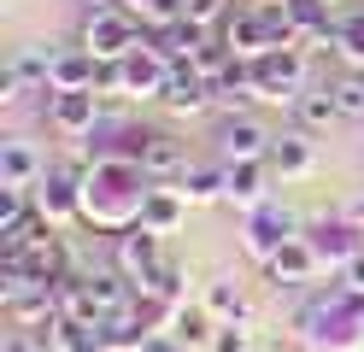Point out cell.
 Returning <instances> with one entry per match:
<instances>
[{"label": "cell", "mask_w": 364, "mask_h": 352, "mask_svg": "<svg viewBox=\"0 0 364 352\" xmlns=\"http://www.w3.org/2000/svg\"><path fill=\"white\" fill-rule=\"evenodd\" d=\"M82 47L100 65L129 59L135 47H141V23H135V12H124V6H95V12L82 18Z\"/></svg>", "instance_id": "1"}, {"label": "cell", "mask_w": 364, "mask_h": 352, "mask_svg": "<svg viewBox=\"0 0 364 352\" xmlns=\"http://www.w3.org/2000/svg\"><path fill=\"white\" fill-rule=\"evenodd\" d=\"M253 65V82L264 100H294V94L306 88V47H264Z\"/></svg>", "instance_id": "2"}, {"label": "cell", "mask_w": 364, "mask_h": 352, "mask_svg": "<svg viewBox=\"0 0 364 352\" xmlns=\"http://www.w3.org/2000/svg\"><path fill=\"white\" fill-rule=\"evenodd\" d=\"M212 141H218L223 164H241V159H270V147H277V141H270V129L259 124L253 112H223Z\"/></svg>", "instance_id": "3"}, {"label": "cell", "mask_w": 364, "mask_h": 352, "mask_svg": "<svg viewBox=\"0 0 364 352\" xmlns=\"http://www.w3.org/2000/svg\"><path fill=\"white\" fill-rule=\"evenodd\" d=\"M294 235H300V218H294L288 206H270V200H264L259 211H247V235H241V241H247V252H253V258H264V265H270V258H277Z\"/></svg>", "instance_id": "4"}, {"label": "cell", "mask_w": 364, "mask_h": 352, "mask_svg": "<svg viewBox=\"0 0 364 352\" xmlns=\"http://www.w3.org/2000/svg\"><path fill=\"white\" fill-rule=\"evenodd\" d=\"M100 117V94L95 88H53L48 94V124L59 135H88Z\"/></svg>", "instance_id": "5"}, {"label": "cell", "mask_w": 364, "mask_h": 352, "mask_svg": "<svg viewBox=\"0 0 364 352\" xmlns=\"http://www.w3.org/2000/svg\"><path fill=\"white\" fill-rule=\"evenodd\" d=\"M159 106H165V112H176V117H194V112H206V106H218V100H212V82L200 77L194 65H171Z\"/></svg>", "instance_id": "6"}, {"label": "cell", "mask_w": 364, "mask_h": 352, "mask_svg": "<svg viewBox=\"0 0 364 352\" xmlns=\"http://www.w3.org/2000/svg\"><path fill=\"white\" fill-rule=\"evenodd\" d=\"M124 65V94H135V100H159L165 94V77H171V59L159 53V47H135Z\"/></svg>", "instance_id": "7"}, {"label": "cell", "mask_w": 364, "mask_h": 352, "mask_svg": "<svg viewBox=\"0 0 364 352\" xmlns=\"http://www.w3.org/2000/svg\"><path fill=\"white\" fill-rule=\"evenodd\" d=\"M159 265H165V252H159V235L141 229V223H129V229L118 235V270H124L129 282H141V276H153Z\"/></svg>", "instance_id": "8"}, {"label": "cell", "mask_w": 364, "mask_h": 352, "mask_svg": "<svg viewBox=\"0 0 364 352\" xmlns=\"http://www.w3.org/2000/svg\"><path fill=\"white\" fill-rule=\"evenodd\" d=\"M135 171L153 176V182H171V176L188 171V147H182L176 135H147L141 153H135Z\"/></svg>", "instance_id": "9"}, {"label": "cell", "mask_w": 364, "mask_h": 352, "mask_svg": "<svg viewBox=\"0 0 364 352\" xmlns=\"http://www.w3.org/2000/svg\"><path fill=\"white\" fill-rule=\"evenodd\" d=\"M36 206L48 211V223H65L82 211V188H77V171H48L36 182Z\"/></svg>", "instance_id": "10"}, {"label": "cell", "mask_w": 364, "mask_h": 352, "mask_svg": "<svg viewBox=\"0 0 364 352\" xmlns=\"http://www.w3.org/2000/svg\"><path fill=\"white\" fill-rule=\"evenodd\" d=\"M270 282H277V288H306V282L317 276V252H311V241H306V235H294V241L277 252V258H270Z\"/></svg>", "instance_id": "11"}, {"label": "cell", "mask_w": 364, "mask_h": 352, "mask_svg": "<svg viewBox=\"0 0 364 352\" xmlns=\"http://www.w3.org/2000/svg\"><path fill=\"white\" fill-rule=\"evenodd\" d=\"M264 176H270V159H241L230 164V188H223V200L235 211H259L264 206Z\"/></svg>", "instance_id": "12"}, {"label": "cell", "mask_w": 364, "mask_h": 352, "mask_svg": "<svg viewBox=\"0 0 364 352\" xmlns=\"http://www.w3.org/2000/svg\"><path fill=\"white\" fill-rule=\"evenodd\" d=\"M41 176H48V159L30 141H0V182L6 188H36Z\"/></svg>", "instance_id": "13"}, {"label": "cell", "mask_w": 364, "mask_h": 352, "mask_svg": "<svg viewBox=\"0 0 364 352\" xmlns=\"http://www.w3.org/2000/svg\"><path fill=\"white\" fill-rule=\"evenodd\" d=\"M165 329H171V335L188 346V352H212V341H218V329H223V323L206 311V305H176Z\"/></svg>", "instance_id": "14"}, {"label": "cell", "mask_w": 364, "mask_h": 352, "mask_svg": "<svg viewBox=\"0 0 364 352\" xmlns=\"http://www.w3.org/2000/svg\"><path fill=\"white\" fill-rule=\"evenodd\" d=\"M182 211H188V200H182V188H147V200L135 206V223L153 229V235H171L182 223Z\"/></svg>", "instance_id": "15"}, {"label": "cell", "mask_w": 364, "mask_h": 352, "mask_svg": "<svg viewBox=\"0 0 364 352\" xmlns=\"http://www.w3.org/2000/svg\"><path fill=\"white\" fill-rule=\"evenodd\" d=\"M218 36L235 47L241 59H259L264 47H270V36H264V12L253 6V12H223V23H218Z\"/></svg>", "instance_id": "16"}, {"label": "cell", "mask_w": 364, "mask_h": 352, "mask_svg": "<svg viewBox=\"0 0 364 352\" xmlns=\"http://www.w3.org/2000/svg\"><path fill=\"white\" fill-rule=\"evenodd\" d=\"M335 117H341L335 82H317V88H300V94H294V124H300L306 135H311V129H329Z\"/></svg>", "instance_id": "17"}, {"label": "cell", "mask_w": 364, "mask_h": 352, "mask_svg": "<svg viewBox=\"0 0 364 352\" xmlns=\"http://www.w3.org/2000/svg\"><path fill=\"white\" fill-rule=\"evenodd\" d=\"M206 36H212V30H200V23H188V18H171V23H159V30H153L147 47H159L171 65H188V59H194V47L206 41Z\"/></svg>", "instance_id": "18"}, {"label": "cell", "mask_w": 364, "mask_h": 352, "mask_svg": "<svg viewBox=\"0 0 364 352\" xmlns=\"http://www.w3.org/2000/svg\"><path fill=\"white\" fill-rule=\"evenodd\" d=\"M100 335H106V352H141L153 329H147V317L129 305V311H112V317H100Z\"/></svg>", "instance_id": "19"}, {"label": "cell", "mask_w": 364, "mask_h": 352, "mask_svg": "<svg viewBox=\"0 0 364 352\" xmlns=\"http://www.w3.org/2000/svg\"><path fill=\"white\" fill-rule=\"evenodd\" d=\"M95 77H100V59L82 41L71 53H53V88H95Z\"/></svg>", "instance_id": "20"}, {"label": "cell", "mask_w": 364, "mask_h": 352, "mask_svg": "<svg viewBox=\"0 0 364 352\" xmlns=\"http://www.w3.org/2000/svg\"><path fill=\"white\" fill-rule=\"evenodd\" d=\"M223 188H230V164H188V171H182V200L188 206L223 200Z\"/></svg>", "instance_id": "21"}, {"label": "cell", "mask_w": 364, "mask_h": 352, "mask_svg": "<svg viewBox=\"0 0 364 352\" xmlns=\"http://www.w3.org/2000/svg\"><path fill=\"white\" fill-rule=\"evenodd\" d=\"M206 311H212L218 323H247V317H253V305H247V294L235 288L230 276H218L212 288H206Z\"/></svg>", "instance_id": "22"}, {"label": "cell", "mask_w": 364, "mask_h": 352, "mask_svg": "<svg viewBox=\"0 0 364 352\" xmlns=\"http://www.w3.org/2000/svg\"><path fill=\"white\" fill-rule=\"evenodd\" d=\"M270 171H282V176H300V171H311V135H306V129L282 135L277 147H270Z\"/></svg>", "instance_id": "23"}, {"label": "cell", "mask_w": 364, "mask_h": 352, "mask_svg": "<svg viewBox=\"0 0 364 352\" xmlns=\"http://www.w3.org/2000/svg\"><path fill=\"white\" fill-rule=\"evenodd\" d=\"M235 59H241V53H235V47L223 41V36H206V41L194 47V59H188V65H194V70H200L206 82H218V77H223V70H230Z\"/></svg>", "instance_id": "24"}, {"label": "cell", "mask_w": 364, "mask_h": 352, "mask_svg": "<svg viewBox=\"0 0 364 352\" xmlns=\"http://www.w3.org/2000/svg\"><path fill=\"white\" fill-rule=\"evenodd\" d=\"M135 294H147V299H165V305H182V265L176 258H165L153 276L135 282Z\"/></svg>", "instance_id": "25"}, {"label": "cell", "mask_w": 364, "mask_h": 352, "mask_svg": "<svg viewBox=\"0 0 364 352\" xmlns=\"http://www.w3.org/2000/svg\"><path fill=\"white\" fill-rule=\"evenodd\" d=\"M335 53L347 59L353 70H364V12H353V18H341V36H335Z\"/></svg>", "instance_id": "26"}, {"label": "cell", "mask_w": 364, "mask_h": 352, "mask_svg": "<svg viewBox=\"0 0 364 352\" xmlns=\"http://www.w3.org/2000/svg\"><path fill=\"white\" fill-rule=\"evenodd\" d=\"M335 100H341V117H358V124H364V70L335 77Z\"/></svg>", "instance_id": "27"}, {"label": "cell", "mask_w": 364, "mask_h": 352, "mask_svg": "<svg viewBox=\"0 0 364 352\" xmlns=\"http://www.w3.org/2000/svg\"><path fill=\"white\" fill-rule=\"evenodd\" d=\"M124 12H135L141 23H171V18H182V0H124Z\"/></svg>", "instance_id": "28"}, {"label": "cell", "mask_w": 364, "mask_h": 352, "mask_svg": "<svg viewBox=\"0 0 364 352\" xmlns=\"http://www.w3.org/2000/svg\"><path fill=\"white\" fill-rule=\"evenodd\" d=\"M223 12H230L223 0H182V18H188V23H200V30H212V36H218Z\"/></svg>", "instance_id": "29"}, {"label": "cell", "mask_w": 364, "mask_h": 352, "mask_svg": "<svg viewBox=\"0 0 364 352\" xmlns=\"http://www.w3.org/2000/svg\"><path fill=\"white\" fill-rule=\"evenodd\" d=\"M341 294H353V299H364V252H353L347 265H341Z\"/></svg>", "instance_id": "30"}, {"label": "cell", "mask_w": 364, "mask_h": 352, "mask_svg": "<svg viewBox=\"0 0 364 352\" xmlns=\"http://www.w3.org/2000/svg\"><path fill=\"white\" fill-rule=\"evenodd\" d=\"M212 352H247V323H223L218 341H212Z\"/></svg>", "instance_id": "31"}, {"label": "cell", "mask_w": 364, "mask_h": 352, "mask_svg": "<svg viewBox=\"0 0 364 352\" xmlns=\"http://www.w3.org/2000/svg\"><path fill=\"white\" fill-rule=\"evenodd\" d=\"M141 352H188V346H182L176 335H171V329H153V335H147V346Z\"/></svg>", "instance_id": "32"}, {"label": "cell", "mask_w": 364, "mask_h": 352, "mask_svg": "<svg viewBox=\"0 0 364 352\" xmlns=\"http://www.w3.org/2000/svg\"><path fill=\"white\" fill-rule=\"evenodd\" d=\"M82 6H88V12H95V6H124V0H82Z\"/></svg>", "instance_id": "33"}]
</instances>
